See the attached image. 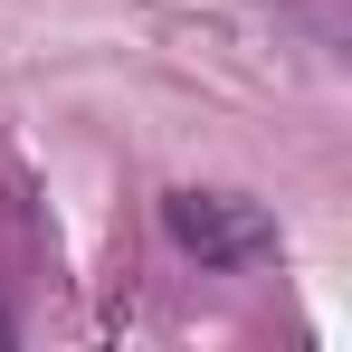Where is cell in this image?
<instances>
[{
    "label": "cell",
    "mask_w": 352,
    "mask_h": 352,
    "mask_svg": "<svg viewBox=\"0 0 352 352\" xmlns=\"http://www.w3.org/2000/svg\"><path fill=\"white\" fill-rule=\"evenodd\" d=\"M162 229L200 267H257V257H276V219L257 200H229V190H172L162 200Z\"/></svg>",
    "instance_id": "6da1fadb"
}]
</instances>
